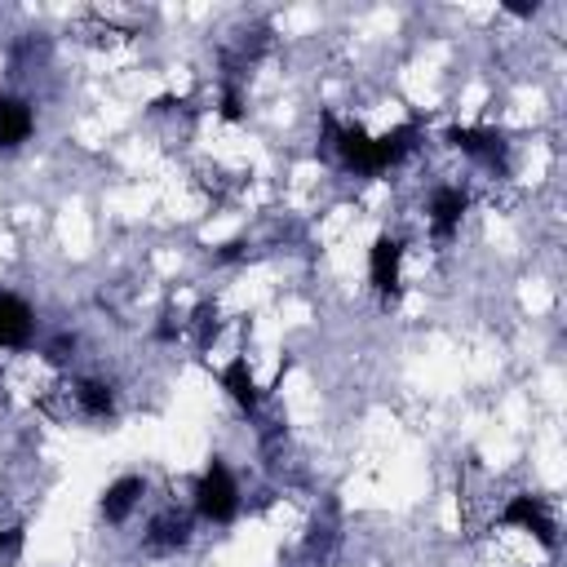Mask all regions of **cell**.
Listing matches in <instances>:
<instances>
[{
    "instance_id": "cell-1",
    "label": "cell",
    "mask_w": 567,
    "mask_h": 567,
    "mask_svg": "<svg viewBox=\"0 0 567 567\" xmlns=\"http://www.w3.org/2000/svg\"><path fill=\"white\" fill-rule=\"evenodd\" d=\"M195 514L208 523H230L239 514V487H235V474L226 470L221 456H213L195 483Z\"/></svg>"
},
{
    "instance_id": "cell-2",
    "label": "cell",
    "mask_w": 567,
    "mask_h": 567,
    "mask_svg": "<svg viewBox=\"0 0 567 567\" xmlns=\"http://www.w3.org/2000/svg\"><path fill=\"white\" fill-rule=\"evenodd\" d=\"M501 523L505 527H523V532H532L545 549H558V527H554V518H549V509H545V501L540 496H514L505 509H501Z\"/></svg>"
},
{
    "instance_id": "cell-3",
    "label": "cell",
    "mask_w": 567,
    "mask_h": 567,
    "mask_svg": "<svg viewBox=\"0 0 567 567\" xmlns=\"http://www.w3.org/2000/svg\"><path fill=\"white\" fill-rule=\"evenodd\" d=\"M443 142L452 146V151H461V155H470V159H478V164H487V168H505V137L496 133V128H447L443 133Z\"/></svg>"
},
{
    "instance_id": "cell-4",
    "label": "cell",
    "mask_w": 567,
    "mask_h": 567,
    "mask_svg": "<svg viewBox=\"0 0 567 567\" xmlns=\"http://www.w3.org/2000/svg\"><path fill=\"white\" fill-rule=\"evenodd\" d=\"M399 261H403V244L394 235H377L372 239V252H368V279L381 292L385 306L399 297Z\"/></svg>"
},
{
    "instance_id": "cell-5",
    "label": "cell",
    "mask_w": 567,
    "mask_h": 567,
    "mask_svg": "<svg viewBox=\"0 0 567 567\" xmlns=\"http://www.w3.org/2000/svg\"><path fill=\"white\" fill-rule=\"evenodd\" d=\"M31 332H35V315L22 297L13 292H0V346L4 350H22L31 346Z\"/></svg>"
},
{
    "instance_id": "cell-6",
    "label": "cell",
    "mask_w": 567,
    "mask_h": 567,
    "mask_svg": "<svg viewBox=\"0 0 567 567\" xmlns=\"http://www.w3.org/2000/svg\"><path fill=\"white\" fill-rule=\"evenodd\" d=\"M186 545H190V518L186 514L164 509V514L151 518V527H146V549L151 554H177Z\"/></svg>"
},
{
    "instance_id": "cell-7",
    "label": "cell",
    "mask_w": 567,
    "mask_h": 567,
    "mask_svg": "<svg viewBox=\"0 0 567 567\" xmlns=\"http://www.w3.org/2000/svg\"><path fill=\"white\" fill-rule=\"evenodd\" d=\"M35 128V111L27 97H0V151H18Z\"/></svg>"
},
{
    "instance_id": "cell-8",
    "label": "cell",
    "mask_w": 567,
    "mask_h": 567,
    "mask_svg": "<svg viewBox=\"0 0 567 567\" xmlns=\"http://www.w3.org/2000/svg\"><path fill=\"white\" fill-rule=\"evenodd\" d=\"M465 208H470V195H465L461 186H439V190H434V199H430L434 235H439V239H452V235H456V226H461V217H465Z\"/></svg>"
},
{
    "instance_id": "cell-9",
    "label": "cell",
    "mask_w": 567,
    "mask_h": 567,
    "mask_svg": "<svg viewBox=\"0 0 567 567\" xmlns=\"http://www.w3.org/2000/svg\"><path fill=\"white\" fill-rule=\"evenodd\" d=\"M142 492H146V483H142L137 474H124V478H115V483L102 492V518H106V523H124V518L137 509Z\"/></svg>"
},
{
    "instance_id": "cell-10",
    "label": "cell",
    "mask_w": 567,
    "mask_h": 567,
    "mask_svg": "<svg viewBox=\"0 0 567 567\" xmlns=\"http://www.w3.org/2000/svg\"><path fill=\"white\" fill-rule=\"evenodd\" d=\"M416 137H421V128H416V124H399V128H390V133L372 137V146H377V168L385 173V168L403 164V159L416 151Z\"/></svg>"
},
{
    "instance_id": "cell-11",
    "label": "cell",
    "mask_w": 567,
    "mask_h": 567,
    "mask_svg": "<svg viewBox=\"0 0 567 567\" xmlns=\"http://www.w3.org/2000/svg\"><path fill=\"white\" fill-rule=\"evenodd\" d=\"M221 385H226V394L244 408V412H252L257 408V381H252V372H248V359H230L226 363V372H221Z\"/></svg>"
},
{
    "instance_id": "cell-12",
    "label": "cell",
    "mask_w": 567,
    "mask_h": 567,
    "mask_svg": "<svg viewBox=\"0 0 567 567\" xmlns=\"http://www.w3.org/2000/svg\"><path fill=\"white\" fill-rule=\"evenodd\" d=\"M75 403H80L84 416H97V421L115 412V394H111V385H106V381H93V377L75 381Z\"/></svg>"
},
{
    "instance_id": "cell-13",
    "label": "cell",
    "mask_w": 567,
    "mask_h": 567,
    "mask_svg": "<svg viewBox=\"0 0 567 567\" xmlns=\"http://www.w3.org/2000/svg\"><path fill=\"white\" fill-rule=\"evenodd\" d=\"M213 337H217V310H213V306H199V310H195V346L208 350Z\"/></svg>"
},
{
    "instance_id": "cell-14",
    "label": "cell",
    "mask_w": 567,
    "mask_h": 567,
    "mask_svg": "<svg viewBox=\"0 0 567 567\" xmlns=\"http://www.w3.org/2000/svg\"><path fill=\"white\" fill-rule=\"evenodd\" d=\"M44 354H49V363H66V359L75 354V337H71V332H62L58 341H49V346H44Z\"/></svg>"
},
{
    "instance_id": "cell-15",
    "label": "cell",
    "mask_w": 567,
    "mask_h": 567,
    "mask_svg": "<svg viewBox=\"0 0 567 567\" xmlns=\"http://www.w3.org/2000/svg\"><path fill=\"white\" fill-rule=\"evenodd\" d=\"M221 115H226V120H244V97H239L235 84L221 89Z\"/></svg>"
},
{
    "instance_id": "cell-16",
    "label": "cell",
    "mask_w": 567,
    "mask_h": 567,
    "mask_svg": "<svg viewBox=\"0 0 567 567\" xmlns=\"http://www.w3.org/2000/svg\"><path fill=\"white\" fill-rule=\"evenodd\" d=\"M244 248H248L244 239H230V244H221V252H217V261H239V257H244Z\"/></svg>"
},
{
    "instance_id": "cell-17",
    "label": "cell",
    "mask_w": 567,
    "mask_h": 567,
    "mask_svg": "<svg viewBox=\"0 0 567 567\" xmlns=\"http://www.w3.org/2000/svg\"><path fill=\"white\" fill-rule=\"evenodd\" d=\"M177 332H182V323H177V315H164V323L155 328V337H159V341H173Z\"/></svg>"
},
{
    "instance_id": "cell-18",
    "label": "cell",
    "mask_w": 567,
    "mask_h": 567,
    "mask_svg": "<svg viewBox=\"0 0 567 567\" xmlns=\"http://www.w3.org/2000/svg\"><path fill=\"white\" fill-rule=\"evenodd\" d=\"M505 9H509V13H518V18H532V13L540 9V4H536V0H532V4H527V0H509Z\"/></svg>"
},
{
    "instance_id": "cell-19",
    "label": "cell",
    "mask_w": 567,
    "mask_h": 567,
    "mask_svg": "<svg viewBox=\"0 0 567 567\" xmlns=\"http://www.w3.org/2000/svg\"><path fill=\"white\" fill-rule=\"evenodd\" d=\"M0 540H4V532H0Z\"/></svg>"
}]
</instances>
